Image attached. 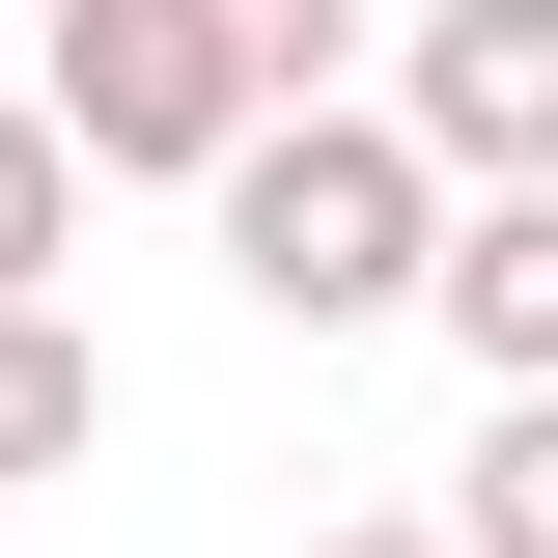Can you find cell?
Masks as SVG:
<instances>
[{
    "label": "cell",
    "instance_id": "cell-7",
    "mask_svg": "<svg viewBox=\"0 0 558 558\" xmlns=\"http://www.w3.org/2000/svg\"><path fill=\"white\" fill-rule=\"evenodd\" d=\"M196 28H223V84H252V112H336L391 0H196Z\"/></svg>",
    "mask_w": 558,
    "mask_h": 558
},
{
    "label": "cell",
    "instance_id": "cell-6",
    "mask_svg": "<svg viewBox=\"0 0 558 558\" xmlns=\"http://www.w3.org/2000/svg\"><path fill=\"white\" fill-rule=\"evenodd\" d=\"M418 531H447V558H558V391H502V418H475V475L418 502Z\"/></svg>",
    "mask_w": 558,
    "mask_h": 558
},
{
    "label": "cell",
    "instance_id": "cell-2",
    "mask_svg": "<svg viewBox=\"0 0 558 558\" xmlns=\"http://www.w3.org/2000/svg\"><path fill=\"white\" fill-rule=\"evenodd\" d=\"M28 112H57V168H84V196H196L223 140H252V84H223V28H196V0H57Z\"/></svg>",
    "mask_w": 558,
    "mask_h": 558
},
{
    "label": "cell",
    "instance_id": "cell-5",
    "mask_svg": "<svg viewBox=\"0 0 558 558\" xmlns=\"http://www.w3.org/2000/svg\"><path fill=\"white\" fill-rule=\"evenodd\" d=\"M84 447H112V336L84 307H0V502H57Z\"/></svg>",
    "mask_w": 558,
    "mask_h": 558
},
{
    "label": "cell",
    "instance_id": "cell-4",
    "mask_svg": "<svg viewBox=\"0 0 558 558\" xmlns=\"http://www.w3.org/2000/svg\"><path fill=\"white\" fill-rule=\"evenodd\" d=\"M418 336L475 363V391H558V196H447V252H418Z\"/></svg>",
    "mask_w": 558,
    "mask_h": 558
},
{
    "label": "cell",
    "instance_id": "cell-1",
    "mask_svg": "<svg viewBox=\"0 0 558 558\" xmlns=\"http://www.w3.org/2000/svg\"><path fill=\"white\" fill-rule=\"evenodd\" d=\"M196 223H223V279H252L279 336H391L418 252H447V196H418V140L363 112V84H336V112H252L196 168Z\"/></svg>",
    "mask_w": 558,
    "mask_h": 558
},
{
    "label": "cell",
    "instance_id": "cell-3",
    "mask_svg": "<svg viewBox=\"0 0 558 558\" xmlns=\"http://www.w3.org/2000/svg\"><path fill=\"white\" fill-rule=\"evenodd\" d=\"M363 112L418 140V196H558V0H391Z\"/></svg>",
    "mask_w": 558,
    "mask_h": 558
},
{
    "label": "cell",
    "instance_id": "cell-9",
    "mask_svg": "<svg viewBox=\"0 0 558 558\" xmlns=\"http://www.w3.org/2000/svg\"><path fill=\"white\" fill-rule=\"evenodd\" d=\"M307 558H447V531H418V502H363V531H307Z\"/></svg>",
    "mask_w": 558,
    "mask_h": 558
},
{
    "label": "cell",
    "instance_id": "cell-8",
    "mask_svg": "<svg viewBox=\"0 0 558 558\" xmlns=\"http://www.w3.org/2000/svg\"><path fill=\"white\" fill-rule=\"evenodd\" d=\"M57 279H84V168H57V112L0 84V307H57Z\"/></svg>",
    "mask_w": 558,
    "mask_h": 558
}]
</instances>
